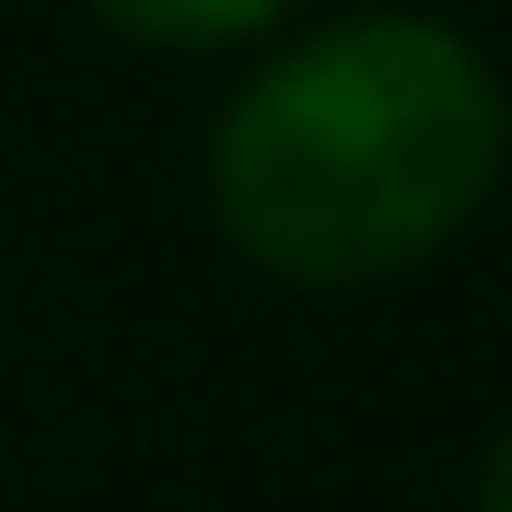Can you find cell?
<instances>
[{
    "label": "cell",
    "mask_w": 512,
    "mask_h": 512,
    "mask_svg": "<svg viewBox=\"0 0 512 512\" xmlns=\"http://www.w3.org/2000/svg\"><path fill=\"white\" fill-rule=\"evenodd\" d=\"M501 152L512 105L478 35L431 12H361L303 35L233 94L210 140V210L268 280L361 291L478 222Z\"/></svg>",
    "instance_id": "obj_1"
},
{
    "label": "cell",
    "mask_w": 512,
    "mask_h": 512,
    "mask_svg": "<svg viewBox=\"0 0 512 512\" xmlns=\"http://www.w3.org/2000/svg\"><path fill=\"white\" fill-rule=\"evenodd\" d=\"M117 35H140V47H245V35H268L291 12V0H94Z\"/></svg>",
    "instance_id": "obj_2"
},
{
    "label": "cell",
    "mask_w": 512,
    "mask_h": 512,
    "mask_svg": "<svg viewBox=\"0 0 512 512\" xmlns=\"http://www.w3.org/2000/svg\"><path fill=\"white\" fill-rule=\"evenodd\" d=\"M478 512H512V431L489 443V466H478Z\"/></svg>",
    "instance_id": "obj_3"
}]
</instances>
